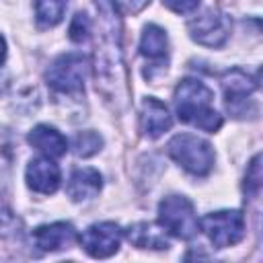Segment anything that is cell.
I'll return each instance as SVG.
<instances>
[{"label": "cell", "instance_id": "cell-1", "mask_svg": "<svg viewBox=\"0 0 263 263\" xmlns=\"http://www.w3.org/2000/svg\"><path fill=\"white\" fill-rule=\"evenodd\" d=\"M99 12V31L95 43L97 90L113 109L127 105V74L121 51V16L119 0H95Z\"/></svg>", "mask_w": 263, "mask_h": 263}, {"label": "cell", "instance_id": "cell-2", "mask_svg": "<svg viewBox=\"0 0 263 263\" xmlns=\"http://www.w3.org/2000/svg\"><path fill=\"white\" fill-rule=\"evenodd\" d=\"M212 103H214V92L201 80L185 78L175 88V109L179 119L210 134L222 127V117L212 107Z\"/></svg>", "mask_w": 263, "mask_h": 263}, {"label": "cell", "instance_id": "cell-3", "mask_svg": "<svg viewBox=\"0 0 263 263\" xmlns=\"http://www.w3.org/2000/svg\"><path fill=\"white\" fill-rule=\"evenodd\" d=\"M166 152L175 162H179L187 173H191L195 177L208 175L212 171L214 158H216L212 146L193 134L175 136L166 144Z\"/></svg>", "mask_w": 263, "mask_h": 263}, {"label": "cell", "instance_id": "cell-4", "mask_svg": "<svg viewBox=\"0 0 263 263\" xmlns=\"http://www.w3.org/2000/svg\"><path fill=\"white\" fill-rule=\"evenodd\" d=\"M160 226L177 238H193L197 234L199 222L193 210V203L185 195H168L158 203Z\"/></svg>", "mask_w": 263, "mask_h": 263}, {"label": "cell", "instance_id": "cell-5", "mask_svg": "<svg viewBox=\"0 0 263 263\" xmlns=\"http://www.w3.org/2000/svg\"><path fill=\"white\" fill-rule=\"evenodd\" d=\"M222 90L226 97V109L232 117L242 119L249 115H257V105L251 99L257 90V80L251 78L240 68H232L222 76Z\"/></svg>", "mask_w": 263, "mask_h": 263}, {"label": "cell", "instance_id": "cell-6", "mask_svg": "<svg viewBox=\"0 0 263 263\" xmlns=\"http://www.w3.org/2000/svg\"><path fill=\"white\" fill-rule=\"evenodd\" d=\"M88 74V62L82 53L60 55L45 72L47 84L58 92H80Z\"/></svg>", "mask_w": 263, "mask_h": 263}, {"label": "cell", "instance_id": "cell-7", "mask_svg": "<svg viewBox=\"0 0 263 263\" xmlns=\"http://www.w3.org/2000/svg\"><path fill=\"white\" fill-rule=\"evenodd\" d=\"M201 230L216 249H226L245 236V218L236 210H220L201 218Z\"/></svg>", "mask_w": 263, "mask_h": 263}, {"label": "cell", "instance_id": "cell-8", "mask_svg": "<svg viewBox=\"0 0 263 263\" xmlns=\"http://www.w3.org/2000/svg\"><path fill=\"white\" fill-rule=\"evenodd\" d=\"M189 33L191 39L197 41L199 45L222 47L230 37V18L224 12L210 8L189 21Z\"/></svg>", "mask_w": 263, "mask_h": 263}, {"label": "cell", "instance_id": "cell-9", "mask_svg": "<svg viewBox=\"0 0 263 263\" xmlns=\"http://www.w3.org/2000/svg\"><path fill=\"white\" fill-rule=\"evenodd\" d=\"M121 236L123 232L115 222H97L80 234V245L90 257L107 259L119 251Z\"/></svg>", "mask_w": 263, "mask_h": 263}, {"label": "cell", "instance_id": "cell-10", "mask_svg": "<svg viewBox=\"0 0 263 263\" xmlns=\"http://www.w3.org/2000/svg\"><path fill=\"white\" fill-rule=\"evenodd\" d=\"M60 168L55 162H51L47 156L45 158H33L27 164V185L43 195L55 193L60 187Z\"/></svg>", "mask_w": 263, "mask_h": 263}, {"label": "cell", "instance_id": "cell-11", "mask_svg": "<svg viewBox=\"0 0 263 263\" xmlns=\"http://www.w3.org/2000/svg\"><path fill=\"white\" fill-rule=\"evenodd\" d=\"M33 240L41 251H64L70 249L72 242L76 240V230L68 222H53V224H43L33 230Z\"/></svg>", "mask_w": 263, "mask_h": 263}, {"label": "cell", "instance_id": "cell-12", "mask_svg": "<svg viewBox=\"0 0 263 263\" xmlns=\"http://www.w3.org/2000/svg\"><path fill=\"white\" fill-rule=\"evenodd\" d=\"M140 121H142V132L146 138H160L164 132L171 129L173 125V117L166 109L164 103H160L158 99L154 97H146L144 103H142V115H140Z\"/></svg>", "mask_w": 263, "mask_h": 263}, {"label": "cell", "instance_id": "cell-13", "mask_svg": "<svg viewBox=\"0 0 263 263\" xmlns=\"http://www.w3.org/2000/svg\"><path fill=\"white\" fill-rule=\"evenodd\" d=\"M29 144L33 148H37L39 152H43L47 158H60L66 154L68 150V142L66 138L51 125H35L31 132H29Z\"/></svg>", "mask_w": 263, "mask_h": 263}, {"label": "cell", "instance_id": "cell-14", "mask_svg": "<svg viewBox=\"0 0 263 263\" xmlns=\"http://www.w3.org/2000/svg\"><path fill=\"white\" fill-rule=\"evenodd\" d=\"M103 187V177L95 168H78L68 181V195L72 201L92 199Z\"/></svg>", "mask_w": 263, "mask_h": 263}, {"label": "cell", "instance_id": "cell-15", "mask_svg": "<svg viewBox=\"0 0 263 263\" xmlns=\"http://www.w3.org/2000/svg\"><path fill=\"white\" fill-rule=\"evenodd\" d=\"M127 240L138 249H168V238L164 234V228L152 222H138L127 228Z\"/></svg>", "mask_w": 263, "mask_h": 263}, {"label": "cell", "instance_id": "cell-16", "mask_svg": "<svg viewBox=\"0 0 263 263\" xmlns=\"http://www.w3.org/2000/svg\"><path fill=\"white\" fill-rule=\"evenodd\" d=\"M166 51H168V39L164 29H160L158 25H148L140 39V53L148 60L166 62Z\"/></svg>", "mask_w": 263, "mask_h": 263}, {"label": "cell", "instance_id": "cell-17", "mask_svg": "<svg viewBox=\"0 0 263 263\" xmlns=\"http://www.w3.org/2000/svg\"><path fill=\"white\" fill-rule=\"evenodd\" d=\"M68 0H35V16L41 27H55L64 12Z\"/></svg>", "mask_w": 263, "mask_h": 263}, {"label": "cell", "instance_id": "cell-18", "mask_svg": "<svg viewBox=\"0 0 263 263\" xmlns=\"http://www.w3.org/2000/svg\"><path fill=\"white\" fill-rule=\"evenodd\" d=\"M103 146V138L92 132V129H86V132H78L74 136V142H72V148H74V154L80 156V158H88L92 154H97Z\"/></svg>", "mask_w": 263, "mask_h": 263}, {"label": "cell", "instance_id": "cell-19", "mask_svg": "<svg viewBox=\"0 0 263 263\" xmlns=\"http://www.w3.org/2000/svg\"><path fill=\"white\" fill-rule=\"evenodd\" d=\"M259 189H261V156L257 154L249 162V168L245 175V191L255 197V195H259Z\"/></svg>", "mask_w": 263, "mask_h": 263}, {"label": "cell", "instance_id": "cell-20", "mask_svg": "<svg viewBox=\"0 0 263 263\" xmlns=\"http://www.w3.org/2000/svg\"><path fill=\"white\" fill-rule=\"evenodd\" d=\"M90 33V18L84 14V12H76L72 23H70V29H68V35L72 41L76 43H82Z\"/></svg>", "mask_w": 263, "mask_h": 263}, {"label": "cell", "instance_id": "cell-21", "mask_svg": "<svg viewBox=\"0 0 263 263\" xmlns=\"http://www.w3.org/2000/svg\"><path fill=\"white\" fill-rule=\"evenodd\" d=\"M162 4L177 14H189L199 6V0H162Z\"/></svg>", "mask_w": 263, "mask_h": 263}, {"label": "cell", "instance_id": "cell-22", "mask_svg": "<svg viewBox=\"0 0 263 263\" xmlns=\"http://www.w3.org/2000/svg\"><path fill=\"white\" fill-rule=\"evenodd\" d=\"M14 226H18V220L12 216V212L0 201V232H6V230H12Z\"/></svg>", "mask_w": 263, "mask_h": 263}, {"label": "cell", "instance_id": "cell-23", "mask_svg": "<svg viewBox=\"0 0 263 263\" xmlns=\"http://www.w3.org/2000/svg\"><path fill=\"white\" fill-rule=\"evenodd\" d=\"M127 2V10H132V12H138L146 2H150V0H125Z\"/></svg>", "mask_w": 263, "mask_h": 263}, {"label": "cell", "instance_id": "cell-24", "mask_svg": "<svg viewBox=\"0 0 263 263\" xmlns=\"http://www.w3.org/2000/svg\"><path fill=\"white\" fill-rule=\"evenodd\" d=\"M4 58H6V41H4V37L0 35V66H2Z\"/></svg>", "mask_w": 263, "mask_h": 263}]
</instances>
